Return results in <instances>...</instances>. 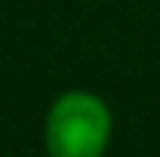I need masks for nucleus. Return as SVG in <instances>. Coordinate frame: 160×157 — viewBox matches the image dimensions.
I'll list each match as a JSON object with an SVG mask.
<instances>
[{
  "mask_svg": "<svg viewBox=\"0 0 160 157\" xmlns=\"http://www.w3.org/2000/svg\"><path fill=\"white\" fill-rule=\"evenodd\" d=\"M111 141V111L92 92H65L46 115L49 157H105Z\"/></svg>",
  "mask_w": 160,
  "mask_h": 157,
  "instance_id": "obj_1",
  "label": "nucleus"
}]
</instances>
